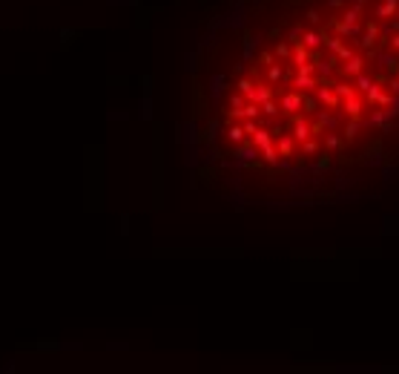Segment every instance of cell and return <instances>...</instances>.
<instances>
[{
    "label": "cell",
    "instance_id": "cell-1",
    "mask_svg": "<svg viewBox=\"0 0 399 374\" xmlns=\"http://www.w3.org/2000/svg\"><path fill=\"white\" fill-rule=\"evenodd\" d=\"M192 176L239 207L399 185V0H227L190 49Z\"/></svg>",
    "mask_w": 399,
    "mask_h": 374
}]
</instances>
